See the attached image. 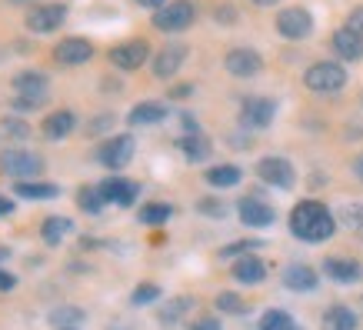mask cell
Returning <instances> with one entry per match:
<instances>
[{"mask_svg":"<svg viewBox=\"0 0 363 330\" xmlns=\"http://www.w3.org/2000/svg\"><path fill=\"white\" fill-rule=\"evenodd\" d=\"M7 214H13V200L0 197V217H7Z\"/></svg>","mask_w":363,"mask_h":330,"instance_id":"obj_46","label":"cell"},{"mask_svg":"<svg viewBox=\"0 0 363 330\" xmlns=\"http://www.w3.org/2000/svg\"><path fill=\"white\" fill-rule=\"evenodd\" d=\"M170 214H174L170 204H147V207H140L137 217H140V224H147V227H157V224H167Z\"/></svg>","mask_w":363,"mask_h":330,"instance_id":"obj_29","label":"cell"},{"mask_svg":"<svg viewBox=\"0 0 363 330\" xmlns=\"http://www.w3.org/2000/svg\"><path fill=\"white\" fill-rule=\"evenodd\" d=\"M190 90H194V87H177V90H174V94H170V97H187Z\"/></svg>","mask_w":363,"mask_h":330,"instance_id":"obj_48","label":"cell"},{"mask_svg":"<svg viewBox=\"0 0 363 330\" xmlns=\"http://www.w3.org/2000/svg\"><path fill=\"white\" fill-rule=\"evenodd\" d=\"M140 7H150V11H160L164 4H170V0H137Z\"/></svg>","mask_w":363,"mask_h":330,"instance_id":"obj_45","label":"cell"},{"mask_svg":"<svg viewBox=\"0 0 363 330\" xmlns=\"http://www.w3.org/2000/svg\"><path fill=\"white\" fill-rule=\"evenodd\" d=\"M184 60H187V44H167L154 60V74L160 80H170L184 67Z\"/></svg>","mask_w":363,"mask_h":330,"instance_id":"obj_15","label":"cell"},{"mask_svg":"<svg viewBox=\"0 0 363 330\" xmlns=\"http://www.w3.org/2000/svg\"><path fill=\"white\" fill-rule=\"evenodd\" d=\"M67 21V7L64 4H37L27 11V31L33 33H50Z\"/></svg>","mask_w":363,"mask_h":330,"instance_id":"obj_9","label":"cell"},{"mask_svg":"<svg viewBox=\"0 0 363 330\" xmlns=\"http://www.w3.org/2000/svg\"><path fill=\"white\" fill-rule=\"evenodd\" d=\"M223 67H227L230 77H257L264 70V57L250 47H233L230 54L223 57Z\"/></svg>","mask_w":363,"mask_h":330,"instance_id":"obj_10","label":"cell"},{"mask_svg":"<svg viewBox=\"0 0 363 330\" xmlns=\"http://www.w3.org/2000/svg\"><path fill=\"white\" fill-rule=\"evenodd\" d=\"M213 17H217V21H220V23H233V17H237V11H233V7H217V11H213Z\"/></svg>","mask_w":363,"mask_h":330,"instance_id":"obj_44","label":"cell"},{"mask_svg":"<svg viewBox=\"0 0 363 330\" xmlns=\"http://www.w3.org/2000/svg\"><path fill=\"white\" fill-rule=\"evenodd\" d=\"M4 133H11V137H27V123L23 121H4Z\"/></svg>","mask_w":363,"mask_h":330,"instance_id":"obj_40","label":"cell"},{"mask_svg":"<svg viewBox=\"0 0 363 330\" xmlns=\"http://www.w3.org/2000/svg\"><path fill=\"white\" fill-rule=\"evenodd\" d=\"M253 247H260V243H257V241L230 243V247H223V251H220V260H223V257H237V253H247V251H253Z\"/></svg>","mask_w":363,"mask_h":330,"instance_id":"obj_37","label":"cell"},{"mask_svg":"<svg viewBox=\"0 0 363 330\" xmlns=\"http://www.w3.org/2000/svg\"><path fill=\"white\" fill-rule=\"evenodd\" d=\"M160 297V287L157 284H140L137 290H133V304H150V300H157Z\"/></svg>","mask_w":363,"mask_h":330,"instance_id":"obj_36","label":"cell"},{"mask_svg":"<svg viewBox=\"0 0 363 330\" xmlns=\"http://www.w3.org/2000/svg\"><path fill=\"white\" fill-rule=\"evenodd\" d=\"M80 320H84V310L80 307H57L54 314H50V324H54V327H77Z\"/></svg>","mask_w":363,"mask_h":330,"instance_id":"obj_31","label":"cell"},{"mask_svg":"<svg viewBox=\"0 0 363 330\" xmlns=\"http://www.w3.org/2000/svg\"><path fill=\"white\" fill-rule=\"evenodd\" d=\"M107 123H113V117L111 114H104V117H97V121L87 127V133H100V131H107Z\"/></svg>","mask_w":363,"mask_h":330,"instance_id":"obj_43","label":"cell"},{"mask_svg":"<svg viewBox=\"0 0 363 330\" xmlns=\"http://www.w3.org/2000/svg\"><path fill=\"white\" fill-rule=\"evenodd\" d=\"M17 197H27V200H54L60 190L54 184H40V180H17Z\"/></svg>","mask_w":363,"mask_h":330,"instance_id":"obj_26","label":"cell"},{"mask_svg":"<svg viewBox=\"0 0 363 330\" xmlns=\"http://www.w3.org/2000/svg\"><path fill=\"white\" fill-rule=\"evenodd\" d=\"M77 204H80V210H87V214H100V210L107 207V200H104L100 187H80L77 190Z\"/></svg>","mask_w":363,"mask_h":330,"instance_id":"obj_30","label":"cell"},{"mask_svg":"<svg viewBox=\"0 0 363 330\" xmlns=\"http://www.w3.org/2000/svg\"><path fill=\"white\" fill-rule=\"evenodd\" d=\"M190 330H220V324H217V317H200L190 324Z\"/></svg>","mask_w":363,"mask_h":330,"instance_id":"obj_41","label":"cell"},{"mask_svg":"<svg viewBox=\"0 0 363 330\" xmlns=\"http://www.w3.org/2000/svg\"><path fill=\"white\" fill-rule=\"evenodd\" d=\"M240 167H233V164H217V167H210L207 170V180L210 187H233V184H240Z\"/></svg>","mask_w":363,"mask_h":330,"instance_id":"obj_25","label":"cell"},{"mask_svg":"<svg viewBox=\"0 0 363 330\" xmlns=\"http://www.w3.org/2000/svg\"><path fill=\"white\" fill-rule=\"evenodd\" d=\"M277 117V104L270 97H247L240 104V127L247 131H264Z\"/></svg>","mask_w":363,"mask_h":330,"instance_id":"obj_5","label":"cell"},{"mask_svg":"<svg viewBox=\"0 0 363 330\" xmlns=\"http://www.w3.org/2000/svg\"><path fill=\"white\" fill-rule=\"evenodd\" d=\"M353 174L363 180V157H357V164H353Z\"/></svg>","mask_w":363,"mask_h":330,"instance_id":"obj_47","label":"cell"},{"mask_svg":"<svg viewBox=\"0 0 363 330\" xmlns=\"http://www.w3.org/2000/svg\"><path fill=\"white\" fill-rule=\"evenodd\" d=\"M323 274L330 280H340V284H353V280L363 277V267L357 260H350V257H327L323 260Z\"/></svg>","mask_w":363,"mask_h":330,"instance_id":"obj_18","label":"cell"},{"mask_svg":"<svg viewBox=\"0 0 363 330\" xmlns=\"http://www.w3.org/2000/svg\"><path fill=\"white\" fill-rule=\"evenodd\" d=\"M190 307H194V300L190 297H177V300H170V304L160 310V320H164V324H174V320H180V314L190 310Z\"/></svg>","mask_w":363,"mask_h":330,"instance_id":"obj_32","label":"cell"},{"mask_svg":"<svg viewBox=\"0 0 363 330\" xmlns=\"http://www.w3.org/2000/svg\"><path fill=\"white\" fill-rule=\"evenodd\" d=\"M250 4H257V7H274L277 0H250Z\"/></svg>","mask_w":363,"mask_h":330,"instance_id":"obj_49","label":"cell"},{"mask_svg":"<svg viewBox=\"0 0 363 330\" xmlns=\"http://www.w3.org/2000/svg\"><path fill=\"white\" fill-rule=\"evenodd\" d=\"M303 84H307L310 90H317V94H337V90L347 84V70H343V64H337V60H317V64L307 67Z\"/></svg>","mask_w":363,"mask_h":330,"instance_id":"obj_2","label":"cell"},{"mask_svg":"<svg viewBox=\"0 0 363 330\" xmlns=\"http://www.w3.org/2000/svg\"><path fill=\"white\" fill-rule=\"evenodd\" d=\"M217 310H223V314H243V310H247V304H243L237 294H230V290H227V294H220V297H217Z\"/></svg>","mask_w":363,"mask_h":330,"instance_id":"obj_34","label":"cell"},{"mask_svg":"<svg viewBox=\"0 0 363 330\" xmlns=\"http://www.w3.org/2000/svg\"><path fill=\"white\" fill-rule=\"evenodd\" d=\"M13 87H17V94H47V77L40 70H21L13 77Z\"/></svg>","mask_w":363,"mask_h":330,"instance_id":"obj_27","label":"cell"},{"mask_svg":"<svg viewBox=\"0 0 363 330\" xmlns=\"http://www.w3.org/2000/svg\"><path fill=\"white\" fill-rule=\"evenodd\" d=\"M54 330H74V327H54Z\"/></svg>","mask_w":363,"mask_h":330,"instance_id":"obj_50","label":"cell"},{"mask_svg":"<svg viewBox=\"0 0 363 330\" xmlns=\"http://www.w3.org/2000/svg\"><path fill=\"white\" fill-rule=\"evenodd\" d=\"M237 214H240V220L247 224V227H270L274 224V207L267 204V200H260V197H243L240 204H237Z\"/></svg>","mask_w":363,"mask_h":330,"instance_id":"obj_14","label":"cell"},{"mask_svg":"<svg viewBox=\"0 0 363 330\" xmlns=\"http://www.w3.org/2000/svg\"><path fill=\"white\" fill-rule=\"evenodd\" d=\"M343 224L350 231H363V204H347L343 207Z\"/></svg>","mask_w":363,"mask_h":330,"instance_id":"obj_35","label":"cell"},{"mask_svg":"<svg viewBox=\"0 0 363 330\" xmlns=\"http://www.w3.org/2000/svg\"><path fill=\"white\" fill-rule=\"evenodd\" d=\"M197 210H200V214H207V217H223V204H220V200H200V204H197Z\"/></svg>","mask_w":363,"mask_h":330,"instance_id":"obj_38","label":"cell"},{"mask_svg":"<svg viewBox=\"0 0 363 330\" xmlns=\"http://www.w3.org/2000/svg\"><path fill=\"white\" fill-rule=\"evenodd\" d=\"M47 104V94H17L13 97V110H37Z\"/></svg>","mask_w":363,"mask_h":330,"instance_id":"obj_33","label":"cell"},{"mask_svg":"<svg viewBox=\"0 0 363 330\" xmlns=\"http://www.w3.org/2000/svg\"><path fill=\"white\" fill-rule=\"evenodd\" d=\"M147 57H150L147 40H127V44H117L111 50V64L117 70H137V67L147 64Z\"/></svg>","mask_w":363,"mask_h":330,"instance_id":"obj_11","label":"cell"},{"mask_svg":"<svg viewBox=\"0 0 363 330\" xmlns=\"http://www.w3.org/2000/svg\"><path fill=\"white\" fill-rule=\"evenodd\" d=\"M323 330H357V314L343 304H333L323 314Z\"/></svg>","mask_w":363,"mask_h":330,"instance_id":"obj_21","label":"cell"},{"mask_svg":"<svg viewBox=\"0 0 363 330\" xmlns=\"http://www.w3.org/2000/svg\"><path fill=\"white\" fill-rule=\"evenodd\" d=\"M133 137L130 133H117V137H111V141L100 147V154H97V160L104 167H111V170H121V167H127L133 160Z\"/></svg>","mask_w":363,"mask_h":330,"instance_id":"obj_8","label":"cell"},{"mask_svg":"<svg viewBox=\"0 0 363 330\" xmlns=\"http://www.w3.org/2000/svg\"><path fill=\"white\" fill-rule=\"evenodd\" d=\"M74 231V220L70 217H47L44 224H40V237H44V243H60L67 237V233Z\"/></svg>","mask_w":363,"mask_h":330,"instance_id":"obj_24","label":"cell"},{"mask_svg":"<svg viewBox=\"0 0 363 330\" xmlns=\"http://www.w3.org/2000/svg\"><path fill=\"white\" fill-rule=\"evenodd\" d=\"M94 57V44L84 40V37H64L60 44L54 47V60L64 67H77V64H87Z\"/></svg>","mask_w":363,"mask_h":330,"instance_id":"obj_12","label":"cell"},{"mask_svg":"<svg viewBox=\"0 0 363 330\" xmlns=\"http://www.w3.org/2000/svg\"><path fill=\"white\" fill-rule=\"evenodd\" d=\"M0 170L13 180H37L44 174V160L30 150H4L0 154Z\"/></svg>","mask_w":363,"mask_h":330,"instance_id":"obj_3","label":"cell"},{"mask_svg":"<svg viewBox=\"0 0 363 330\" xmlns=\"http://www.w3.org/2000/svg\"><path fill=\"white\" fill-rule=\"evenodd\" d=\"M267 277V264L260 257H250V253H243L240 260L233 264V280H240V284H260Z\"/></svg>","mask_w":363,"mask_h":330,"instance_id":"obj_19","label":"cell"},{"mask_svg":"<svg viewBox=\"0 0 363 330\" xmlns=\"http://www.w3.org/2000/svg\"><path fill=\"white\" fill-rule=\"evenodd\" d=\"M180 150H184V157H187L190 164H200V160H207V157H210V150H213V147H210V141L197 131V133H187V137L180 141Z\"/></svg>","mask_w":363,"mask_h":330,"instance_id":"obj_23","label":"cell"},{"mask_svg":"<svg viewBox=\"0 0 363 330\" xmlns=\"http://www.w3.org/2000/svg\"><path fill=\"white\" fill-rule=\"evenodd\" d=\"M13 287H17V277H13L11 270H0V290H4V294H11Z\"/></svg>","mask_w":363,"mask_h":330,"instance_id":"obj_42","label":"cell"},{"mask_svg":"<svg viewBox=\"0 0 363 330\" xmlns=\"http://www.w3.org/2000/svg\"><path fill=\"white\" fill-rule=\"evenodd\" d=\"M167 117V107L164 104H137L130 110V127H150V123H160Z\"/></svg>","mask_w":363,"mask_h":330,"instance_id":"obj_22","label":"cell"},{"mask_svg":"<svg viewBox=\"0 0 363 330\" xmlns=\"http://www.w3.org/2000/svg\"><path fill=\"white\" fill-rule=\"evenodd\" d=\"M100 194H104V200L113 204V207H130L133 200H137V194H140V187H137L133 180L111 177V180H104V184H100Z\"/></svg>","mask_w":363,"mask_h":330,"instance_id":"obj_13","label":"cell"},{"mask_svg":"<svg viewBox=\"0 0 363 330\" xmlns=\"http://www.w3.org/2000/svg\"><path fill=\"white\" fill-rule=\"evenodd\" d=\"M347 27H350V31H357L363 37V7H353L350 17H347Z\"/></svg>","mask_w":363,"mask_h":330,"instance_id":"obj_39","label":"cell"},{"mask_svg":"<svg viewBox=\"0 0 363 330\" xmlns=\"http://www.w3.org/2000/svg\"><path fill=\"white\" fill-rule=\"evenodd\" d=\"M333 54L340 57V60H360L363 57V37L350 27H340V31L333 33Z\"/></svg>","mask_w":363,"mask_h":330,"instance_id":"obj_17","label":"cell"},{"mask_svg":"<svg viewBox=\"0 0 363 330\" xmlns=\"http://www.w3.org/2000/svg\"><path fill=\"white\" fill-rule=\"evenodd\" d=\"M74 127H77V117L70 110H57V114H50L44 121V137L47 141H64Z\"/></svg>","mask_w":363,"mask_h":330,"instance_id":"obj_20","label":"cell"},{"mask_svg":"<svg viewBox=\"0 0 363 330\" xmlns=\"http://www.w3.org/2000/svg\"><path fill=\"white\" fill-rule=\"evenodd\" d=\"M277 31L284 33L286 40H303L313 31V17L303 7H286V11L277 13Z\"/></svg>","mask_w":363,"mask_h":330,"instance_id":"obj_7","label":"cell"},{"mask_svg":"<svg viewBox=\"0 0 363 330\" xmlns=\"http://www.w3.org/2000/svg\"><path fill=\"white\" fill-rule=\"evenodd\" d=\"M197 21V11L190 0H174V4H164L160 11L154 13V27L164 33H180L187 31L190 23Z\"/></svg>","mask_w":363,"mask_h":330,"instance_id":"obj_4","label":"cell"},{"mask_svg":"<svg viewBox=\"0 0 363 330\" xmlns=\"http://www.w3.org/2000/svg\"><path fill=\"white\" fill-rule=\"evenodd\" d=\"M337 231L333 214L320 200H300L297 207L290 210V233L303 243H323L330 241Z\"/></svg>","mask_w":363,"mask_h":330,"instance_id":"obj_1","label":"cell"},{"mask_svg":"<svg viewBox=\"0 0 363 330\" xmlns=\"http://www.w3.org/2000/svg\"><path fill=\"white\" fill-rule=\"evenodd\" d=\"M260 330H300V327H297V320L290 317L286 310L274 307V310H267L264 317H260Z\"/></svg>","mask_w":363,"mask_h":330,"instance_id":"obj_28","label":"cell"},{"mask_svg":"<svg viewBox=\"0 0 363 330\" xmlns=\"http://www.w3.org/2000/svg\"><path fill=\"white\" fill-rule=\"evenodd\" d=\"M317 270L307 264H290L284 270V287L286 290H297V294H310V290H317Z\"/></svg>","mask_w":363,"mask_h":330,"instance_id":"obj_16","label":"cell"},{"mask_svg":"<svg viewBox=\"0 0 363 330\" xmlns=\"http://www.w3.org/2000/svg\"><path fill=\"white\" fill-rule=\"evenodd\" d=\"M257 177L270 184V187H280V190H290L294 187V180H297V170L290 160L284 157H264L260 164H257Z\"/></svg>","mask_w":363,"mask_h":330,"instance_id":"obj_6","label":"cell"}]
</instances>
